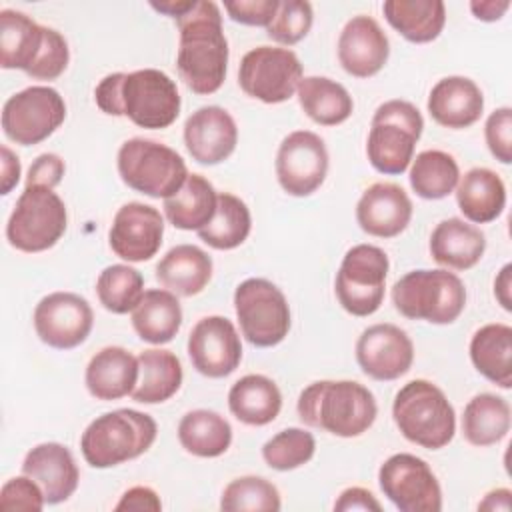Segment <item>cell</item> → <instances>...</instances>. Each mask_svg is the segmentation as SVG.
I'll use <instances>...</instances> for the list:
<instances>
[{
  "label": "cell",
  "mask_w": 512,
  "mask_h": 512,
  "mask_svg": "<svg viewBox=\"0 0 512 512\" xmlns=\"http://www.w3.org/2000/svg\"><path fill=\"white\" fill-rule=\"evenodd\" d=\"M64 172V160L54 152H44L30 164L26 174V186H46L54 190L62 182Z\"/></svg>",
  "instance_id": "c3c4849f"
},
{
  "label": "cell",
  "mask_w": 512,
  "mask_h": 512,
  "mask_svg": "<svg viewBox=\"0 0 512 512\" xmlns=\"http://www.w3.org/2000/svg\"><path fill=\"white\" fill-rule=\"evenodd\" d=\"M66 118V102L52 86H28L2 108V132L18 146H36L52 136Z\"/></svg>",
  "instance_id": "4fadbf2b"
},
{
  "label": "cell",
  "mask_w": 512,
  "mask_h": 512,
  "mask_svg": "<svg viewBox=\"0 0 512 512\" xmlns=\"http://www.w3.org/2000/svg\"><path fill=\"white\" fill-rule=\"evenodd\" d=\"M378 486L382 494L400 512H440L442 488L426 460L398 452L378 468Z\"/></svg>",
  "instance_id": "5bb4252c"
},
{
  "label": "cell",
  "mask_w": 512,
  "mask_h": 512,
  "mask_svg": "<svg viewBox=\"0 0 512 512\" xmlns=\"http://www.w3.org/2000/svg\"><path fill=\"white\" fill-rule=\"evenodd\" d=\"M430 256L446 270H470L486 252V236L464 218H446L430 234Z\"/></svg>",
  "instance_id": "484cf974"
},
{
  "label": "cell",
  "mask_w": 512,
  "mask_h": 512,
  "mask_svg": "<svg viewBox=\"0 0 512 512\" xmlns=\"http://www.w3.org/2000/svg\"><path fill=\"white\" fill-rule=\"evenodd\" d=\"M298 418L338 438L368 432L378 416L374 394L356 380H318L308 384L296 404Z\"/></svg>",
  "instance_id": "3957f363"
},
{
  "label": "cell",
  "mask_w": 512,
  "mask_h": 512,
  "mask_svg": "<svg viewBox=\"0 0 512 512\" xmlns=\"http://www.w3.org/2000/svg\"><path fill=\"white\" fill-rule=\"evenodd\" d=\"M186 348L192 368L206 378H226L242 360V342L236 326L218 314L204 316L192 326Z\"/></svg>",
  "instance_id": "e0dca14e"
},
{
  "label": "cell",
  "mask_w": 512,
  "mask_h": 512,
  "mask_svg": "<svg viewBox=\"0 0 512 512\" xmlns=\"http://www.w3.org/2000/svg\"><path fill=\"white\" fill-rule=\"evenodd\" d=\"M304 78L300 58L290 48L256 46L248 50L238 66L242 92L264 104L290 100Z\"/></svg>",
  "instance_id": "7c38bea8"
},
{
  "label": "cell",
  "mask_w": 512,
  "mask_h": 512,
  "mask_svg": "<svg viewBox=\"0 0 512 512\" xmlns=\"http://www.w3.org/2000/svg\"><path fill=\"white\" fill-rule=\"evenodd\" d=\"M66 226V204L52 188L24 186L6 222V240L20 252L36 254L56 246Z\"/></svg>",
  "instance_id": "9c48e42d"
},
{
  "label": "cell",
  "mask_w": 512,
  "mask_h": 512,
  "mask_svg": "<svg viewBox=\"0 0 512 512\" xmlns=\"http://www.w3.org/2000/svg\"><path fill=\"white\" fill-rule=\"evenodd\" d=\"M412 212V200L402 186L374 182L362 192L356 204V222L368 236L394 238L408 228Z\"/></svg>",
  "instance_id": "7402d4cb"
},
{
  "label": "cell",
  "mask_w": 512,
  "mask_h": 512,
  "mask_svg": "<svg viewBox=\"0 0 512 512\" xmlns=\"http://www.w3.org/2000/svg\"><path fill=\"white\" fill-rule=\"evenodd\" d=\"M280 508V492L264 476L234 478L220 496V510L224 512H278Z\"/></svg>",
  "instance_id": "b9f144b4"
},
{
  "label": "cell",
  "mask_w": 512,
  "mask_h": 512,
  "mask_svg": "<svg viewBox=\"0 0 512 512\" xmlns=\"http://www.w3.org/2000/svg\"><path fill=\"white\" fill-rule=\"evenodd\" d=\"M234 310L242 336L256 348L278 346L290 332L284 292L266 278H246L234 290Z\"/></svg>",
  "instance_id": "30bf717a"
},
{
  "label": "cell",
  "mask_w": 512,
  "mask_h": 512,
  "mask_svg": "<svg viewBox=\"0 0 512 512\" xmlns=\"http://www.w3.org/2000/svg\"><path fill=\"white\" fill-rule=\"evenodd\" d=\"M164 216L178 230H202L216 214L218 192L202 174H188L182 188L164 198Z\"/></svg>",
  "instance_id": "836d02e7"
},
{
  "label": "cell",
  "mask_w": 512,
  "mask_h": 512,
  "mask_svg": "<svg viewBox=\"0 0 512 512\" xmlns=\"http://www.w3.org/2000/svg\"><path fill=\"white\" fill-rule=\"evenodd\" d=\"M328 150L324 140L310 130L290 132L276 152V178L280 188L296 198L314 194L328 174Z\"/></svg>",
  "instance_id": "9a60e30c"
},
{
  "label": "cell",
  "mask_w": 512,
  "mask_h": 512,
  "mask_svg": "<svg viewBox=\"0 0 512 512\" xmlns=\"http://www.w3.org/2000/svg\"><path fill=\"white\" fill-rule=\"evenodd\" d=\"M390 56V40L380 24L366 14L352 16L338 36V62L354 78L378 74Z\"/></svg>",
  "instance_id": "44dd1931"
},
{
  "label": "cell",
  "mask_w": 512,
  "mask_h": 512,
  "mask_svg": "<svg viewBox=\"0 0 512 512\" xmlns=\"http://www.w3.org/2000/svg\"><path fill=\"white\" fill-rule=\"evenodd\" d=\"M510 292H512V264H504L494 280V296L506 312H512V294Z\"/></svg>",
  "instance_id": "db71d44e"
},
{
  "label": "cell",
  "mask_w": 512,
  "mask_h": 512,
  "mask_svg": "<svg viewBox=\"0 0 512 512\" xmlns=\"http://www.w3.org/2000/svg\"><path fill=\"white\" fill-rule=\"evenodd\" d=\"M140 376L138 358L122 346L98 350L84 372V384L92 398L110 402L134 392Z\"/></svg>",
  "instance_id": "d4e9b609"
},
{
  "label": "cell",
  "mask_w": 512,
  "mask_h": 512,
  "mask_svg": "<svg viewBox=\"0 0 512 512\" xmlns=\"http://www.w3.org/2000/svg\"><path fill=\"white\" fill-rule=\"evenodd\" d=\"M410 188L424 200H442L454 192L460 168L452 154L444 150H422L410 162Z\"/></svg>",
  "instance_id": "f35d334b"
},
{
  "label": "cell",
  "mask_w": 512,
  "mask_h": 512,
  "mask_svg": "<svg viewBox=\"0 0 512 512\" xmlns=\"http://www.w3.org/2000/svg\"><path fill=\"white\" fill-rule=\"evenodd\" d=\"M356 362L372 380H398L412 368L414 344L396 324H372L356 340Z\"/></svg>",
  "instance_id": "ac0fdd59"
},
{
  "label": "cell",
  "mask_w": 512,
  "mask_h": 512,
  "mask_svg": "<svg viewBox=\"0 0 512 512\" xmlns=\"http://www.w3.org/2000/svg\"><path fill=\"white\" fill-rule=\"evenodd\" d=\"M228 408L232 416L246 426H266L282 410V392L278 384L264 374H246L228 390Z\"/></svg>",
  "instance_id": "f546056e"
},
{
  "label": "cell",
  "mask_w": 512,
  "mask_h": 512,
  "mask_svg": "<svg viewBox=\"0 0 512 512\" xmlns=\"http://www.w3.org/2000/svg\"><path fill=\"white\" fill-rule=\"evenodd\" d=\"M296 96L304 114L318 126H338L354 112L348 90L328 76H304Z\"/></svg>",
  "instance_id": "e575fe53"
},
{
  "label": "cell",
  "mask_w": 512,
  "mask_h": 512,
  "mask_svg": "<svg viewBox=\"0 0 512 512\" xmlns=\"http://www.w3.org/2000/svg\"><path fill=\"white\" fill-rule=\"evenodd\" d=\"M250 230L252 216L246 202L230 192H220L216 214L198 230V238L214 250H234L246 242Z\"/></svg>",
  "instance_id": "ab89813d"
},
{
  "label": "cell",
  "mask_w": 512,
  "mask_h": 512,
  "mask_svg": "<svg viewBox=\"0 0 512 512\" xmlns=\"http://www.w3.org/2000/svg\"><path fill=\"white\" fill-rule=\"evenodd\" d=\"M460 426L468 444L494 446L510 432V404L498 394L480 392L464 406Z\"/></svg>",
  "instance_id": "8d00e7d4"
},
{
  "label": "cell",
  "mask_w": 512,
  "mask_h": 512,
  "mask_svg": "<svg viewBox=\"0 0 512 512\" xmlns=\"http://www.w3.org/2000/svg\"><path fill=\"white\" fill-rule=\"evenodd\" d=\"M312 22H314V10L310 2L280 0L272 22L266 26V34L276 44L294 46L308 36Z\"/></svg>",
  "instance_id": "ee69618b"
},
{
  "label": "cell",
  "mask_w": 512,
  "mask_h": 512,
  "mask_svg": "<svg viewBox=\"0 0 512 512\" xmlns=\"http://www.w3.org/2000/svg\"><path fill=\"white\" fill-rule=\"evenodd\" d=\"M130 314L138 338L154 346L168 344L182 326L180 300L166 288L146 290Z\"/></svg>",
  "instance_id": "4dcf8cb0"
},
{
  "label": "cell",
  "mask_w": 512,
  "mask_h": 512,
  "mask_svg": "<svg viewBox=\"0 0 512 512\" xmlns=\"http://www.w3.org/2000/svg\"><path fill=\"white\" fill-rule=\"evenodd\" d=\"M510 508H512V492L508 488H494L478 502V510H510Z\"/></svg>",
  "instance_id": "11a10c76"
},
{
  "label": "cell",
  "mask_w": 512,
  "mask_h": 512,
  "mask_svg": "<svg viewBox=\"0 0 512 512\" xmlns=\"http://www.w3.org/2000/svg\"><path fill=\"white\" fill-rule=\"evenodd\" d=\"M510 10V0H472L470 12L476 20L496 22Z\"/></svg>",
  "instance_id": "f5cc1de1"
},
{
  "label": "cell",
  "mask_w": 512,
  "mask_h": 512,
  "mask_svg": "<svg viewBox=\"0 0 512 512\" xmlns=\"http://www.w3.org/2000/svg\"><path fill=\"white\" fill-rule=\"evenodd\" d=\"M46 506L42 488L30 476H14L0 488V510L40 512Z\"/></svg>",
  "instance_id": "f6af8a7d"
},
{
  "label": "cell",
  "mask_w": 512,
  "mask_h": 512,
  "mask_svg": "<svg viewBox=\"0 0 512 512\" xmlns=\"http://www.w3.org/2000/svg\"><path fill=\"white\" fill-rule=\"evenodd\" d=\"M212 258L194 244L172 246L156 264V280L176 296L200 294L212 278Z\"/></svg>",
  "instance_id": "83f0119b"
},
{
  "label": "cell",
  "mask_w": 512,
  "mask_h": 512,
  "mask_svg": "<svg viewBox=\"0 0 512 512\" xmlns=\"http://www.w3.org/2000/svg\"><path fill=\"white\" fill-rule=\"evenodd\" d=\"M178 442L192 456L218 458L232 444V426L218 412L196 408L180 418Z\"/></svg>",
  "instance_id": "74e56055"
},
{
  "label": "cell",
  "mask_w": 512,
  "mask_h": 512,
  "mask_svg": "<svg viewBox=\"0 0 512 512\" xmlns=\"http://www.w3.org/2000/svg\"><path fill=\"white\" fill-rule=\"evenodd\" d=\"M36 336L50 348L72 350L86 342L94 326L90 302L74 292L44 296L32 314Z\"/></svg>",
  "instance_id": "2e32d148"
},
{
  "label": "cell",
  "mask_w": 512,
  "mask_h": 512,
  "mask_svg": "<svg viewBox=\"0 0 512 512\" xmlns=\"http://www.w3.org/2000/svg\"><path fill=\"white\" fill-rule=\"evenodd\" d=\"M484 140L500 164L512 162V108L502 106L490 112L484 124Z\"/></svg>",
  "instance_id": "bcb514c9"
},
{
  "label": "cell",
  "mask_w": 512,
  "mask_h": 512,
  "mask_svg": "<svg viewBox=\"0 0 512 512\" xmlns=\"http://www.w3.org/2000/svg\"><path fill=\"white\" fill-rule=\"evenodd\" d=\"M454 192L460 212L472 224L494 222L506 208L504 180L484 166L470 168L460 176Z\"/></svg>",
  "instance_id": "f1b7e54d"
},
{
  "label": "cell",
  "mask_w": 512,
  "mask_h": 512,
  "mask_svg": "<svg viewBox=\"0 0 512 512\" xmlns=\"http://www.w3.org/2000/svg\"><path fill=\"white\" fill-rule=\"evenodd\" d=\"M0 154H2V158H0V194L6 196L20 182L22 164H20V158L6 144H2Z\"/></svg>",
  "instance_id": "816d5d0a"
},
{
  "label": "cell",
  "mask_w": 512,
  "mask_h": 512,
  "mask_svg": "<svg viewBox=\"0 0 512 512\" xmlns=\"http://www.w3.org/2000/svg\"><path fill=\"white\" fill-rule=\"evenodd\" d=\"M140 376L132 400L140 404H162L170 400L182 386V364L170 350L148 348L138 354Z\"/></svg>",
  "instance_id": "d590c367"
},
{
  "label": "cell",
  "mask_w": 512,
  "mask_h": 512,
  "mask_svg": "<svg viewBox=\"0 0 512 512\" xmlns=\"http://www.w3.org/2000/svg\"><path fill=\"white\" fill-rule=\"evenodd\" d=\"M470 360L492 384L512 388V328L502 322L484 324L470 338Z\"/></svg>",
  "instance_id": "1f68e13d"
},
{
  "label": "cell",
  "mask_w": 512,
  "mask_h": 512,
  "mask_svg": "<svg viewBox=\"0 0 512 512\" xmlns=\"http://www.w3.org/2000/svg\"><path fill=\"white\" fill-rule=\"evenodd\" d=\"M426 108L436 124L450 130H464L480 120L484 94L472 78L446 76L432 86Z\"/></svg>",
  "instance_id": "cb8c5ba5"
},
{
  "label": "cell",
  "mask_w": 512,
  "mask_h": 512,
  "mask_svg": "<svg viewBox=\"0 0 512 512\" xmlns=\"http://www.w3.org/2000/svg\"><path fill=\"white\" fill-rule=\"evenodd\" d=\"M184 146L194 162L216 166L232 156L238 144V126L222 106H202L184 122Z\"/></svg>",
  "instance_id": "ffe728a7"
},
{
  "label": "cell",
  "mask_w": 512,
  "mask_h": 512,
  "mask_svg": "<svg viewBox=\"0 0 512 512\" xmlns=\"http://www.w3.org/2000/svg\"><path fill=\"white\" fill-rule=\"evenodd\" d=\"M164 238V216L150 204L126 202L118 208L108 230L110 250L126 262L154 258Z\"/></svg>",
  "instance_id": "d6986e66"
},
{
  "label": "cell",
  "mask_w": 512,
  "mask_h": 512,
  "mask_svg": "<svg viewBox=\"0 0 512 512\" xmlns=\"http://www.w3.org/2000/svg\"><path fill=\"white\" fill-rule=\"evenodd\" d=\"M392 304L408 320L452 324L466 308V286L446 268H420L394 282Z\"/></svg>",
  "instance_id": "8992f818"
},
{
  "label": "cell",
  "mask_w": 512,
  "mask_h": 512,
  "mask_svg": "<svg viewBox=\"0 0 512 512\" xmlns=\"http://www.w3.org/2000/svg\"><path fill=\"white\" fill-rule=\"evenodd\" d=\"M316 440L314 434L304 428H286L268 438L262 446L264 462L278 472L296 470L314 458Z\"/></svg>",
  "instance_id": "7bdbcfd3"
},
{
  "label": "cell",
  "mask_w": 512,
  "mask_h": 512,
  "mask_svg": "<svg viewBox=\"0 0 512 512\" xmlns=\"http://www.w3.org/2000/svg\"><path fill=\"white\" fill-rule=\"evenodd\" d=\"M160 496L150 486H132L114 504V512H160Z\"/></svg>",
  "instance_id": "681fc988"
},
{
  "label": "cell",
  "mask_w": 512,
  "mask_h": 512,
  "mask_svg": "<svg viewBox=\"0 0 512 512\" xmlns=\"http://www.w3.org/2000/svg\"><path fill=\"white\" fill-rule=\"evenodd\" d=\"M22 474L38 482L50 506L66 502L80 482L76 460L60 442H42L30 448L22 462Z\"/></svg>",
  "instance_id": "603a6c76"
},
{
  "label": "cell",
  "mask_w": 512,
  "mask_h": 512,
  "mask_svg": "<svg viewBox=\"0 0 512 512\" xmlns=\"http://www.w3.org/2000/svg\"><path fill=\"white\" fill-rule=\"evenodd\" d=\"M388 256L374 244H356L346 250L334 280L340 306L358 318L372 316L384 302Z\"/></svg>",
  "instance_id": "8fae6325"
},
{
  "label": "cell",
  "mask_w": 512,
  "mask_h": 512,
  "mask_svg": "<svg viewBox=\"0 0 512 512\" xmlns=\"http://www.w3.org/2000/svg\"><path fill=\"white\" fill-rule=\"evenodd\" d=\"M392 418L400 434L426 450L448 446L456 434V412L442 388L416 378L406 382L394 396Z\"/></svg>",
  "instance_id": "5b68a950"
},
{
  "label": "cell",
  "mask_w": 512,
  "mask_h": 512,
  "mask_svg": "<svg viewBox=\"0 0 512 512\" xmlns=\"http://www.w3.org/2000/svg\"><path fill=\"white\" fill-rule=\"evenodd\" d=\"M382 12L386 22L412 44L436 40L446 24L442 0H386Z\"/></svg>",
  "instance_id": "d6a6232c"
},
{
  "label": "cell",
  "mask_w": 512,
  "mask_h": 512,
  "mask_svg": "<svg viewBox=\"0 0 512 512\" xmlns=\"http://www.w3.org/2000/svg\"><path fill=\"white\" fill-rule=\"evenodd\" d=\"M280 0H232L224 2L228 16L244 26H268L278 10Z\"/></svg>",
  "instance_id": "7dc6e473"
},
{
  "label": "cell",
  "mask_w": 512,
  "mask_h": 512,
  "mask_svg": "<svg viewBox=\"0 0 512 512\" xmlns=\"http://www.w3.org/2000/svg\"><path fill=\"white\" fill-rule=\"evenodd\" d=\"M334 510H338V512H354V510L380 512L382 504L370 490H366L362 486H350L340 492L338 500L334 502Z\"/></svg>",
  "instance_id": "f907efd6"
},
{
  "label": "cell",
  "mask_w": 512,
  "mask_h": 512,
  "mask_svg": "<svg viewBox=\"0 0 512 512\" xmlns=\"http://www.w3.org/2000/svg\"><path fill=\"white\" fill-rule=\"evenodd\" d=\"M94 100L104 114L126 116L146 130L172 126L182 106L176 82L156 68L104 76L94 88Z\"/></svg>",
  "instance_id": "7a4b0ae2"
},
{
  "label": "cell",
  "mask_w": 512,
  "mask_h": 512,
  "mask_svg": "<svg viewBox=\"0 0 512 512\" xmlns=\"http://www.w3.org/2000/svg\"><path fill=\"white\" fill-rule=\"evenodd\" d=\"M180 32L176 68L194 94L208 96L220 90L228 72V40L222 30L220 6L212 0H192L176 18Z\"/></svg>",
  "instance_id": "6da1fadb"
},
{
  "label": "cell",
  "mask_w": 512,
  "mask_h": 512,
  "mask_svg": "<svg viewBox=\"0 0 512 512\" xmlns=\"http://www.w3.org/2000/svg\"><path fill=\"white\" fill-rule=\"evenodd\" d=\"M46 42V26L12 8L0 10V66L4 70L30 72Z\"/></svg>",
  "instance_id": "4316f807"
},
{
  "label": "cell",
  "mask_w": 512,
  "mask_h": 512,
  "mask_svg": "<svg viewBox=\"0 0 512 512\" xmlns=\"http://www.w3.org/2000/svg\"><path fill=\"white\" fill-rule=\"evenodd\" d=\"M424 130L420 110L408 100H386L372 116L366 140V156L380 174L398 176L408 170L416 142Z\"/></svg>",
  "instance_id": "52a82bcc"
},
{
  "label": "cell",
  "mask_w": 512,
  "mask_h": 512,
  "mask_svg": "<svg viewBox=\"0 0 512 512\" xmlns=\"http://www.w3.org/2000/svg\"><path fill=\"white\" fill-rule=\"evenodd\" d=\"M144 292L142 274L128 264L106 266L96 278L98 302L112 314L132 312Z\"/></svg>",
  "instance_id": "60d3db41"
},
{
  "label": "cell",
  "mask_w": 512,
  "mask_h": 512,
  "mask_svg": "<svg viewBox=\"0 0 512 512\" xmlns=\"http://www.w3.org/2000/svg\"><path fill=\"white\" fill-rule=\"evenodd\" d=\"M158 436L156 420L134 408L96 416L82 432L80 452L88 466L104 470L148 452Z\"/></svg>",
  "instance_id": "277c9868"
},
{
  "label": "cell",
  "mask_w": 512,
  "mask_h": 512,
  "mask_svg": "<svg viewBox=\"0 0 512 512\" xmlns=\"http://www.w3.org/2000/svg\"><path fill=\"white\" fill-rule=\"evenodd\" d=\"M116 166L128 188L150 198H170L188 178L186 162L174 148L138 136L120 146Z\"/></svg>",
  "instance_id": "ba28073f"
}]
</instances>
